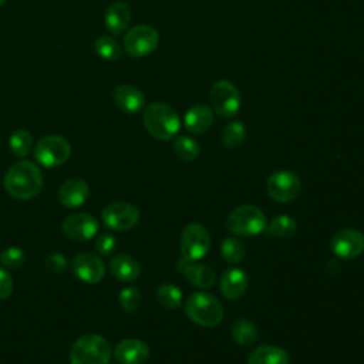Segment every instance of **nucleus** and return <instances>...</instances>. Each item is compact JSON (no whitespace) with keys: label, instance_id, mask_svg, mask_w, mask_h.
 <instances>
[{"label":"nucleus","instance_id":"f257e3e1","mask_svg":"<svg viewBox=\"0 0 364 364\" xmlns=\"http://www.w3.org/2000/svg\"><path fill=\"white\" fill-rule=\"evenodd\" d=\"M44 179L38 165L28 159H21L13 164L4 178L3 186L6 192L18 200H30L41 192Z\"/></svg>","mask_w":364,"mask_h":364},{"label":"nucleus","instance_id":"f03ea898","mask_svg":"<svg viewBox=\"0 0 364 364\" xmlns=\"http://www.w3.org/2000/svg\"><path fill=\"white\" fill-rule=\"evenodd\" d=\"M142 122L145 129L161 141L172 139L181 128L178 112L171 105L161 101L152 102L144 109Z\"/></svg>","mask_w":364,"mask_h":364},{"label":"nucleus","instance_id":"7ed1b4c3","mask_svg":"<svg viewBox=\"0 0 364 364\" xmlns=\"http://www.w3.org/2000/svg\"><path fill=\"white\" fill-rule=\"evenodd\" d=\"M185 313L202 327H215L223 318V306L212 293L195 291L185 301Z\"/></svg>","mask_w":364,"mask_h":364},{"label":"nucleus","instance_id":"20e7f679","mask_svg":"<svg viewBox=\"0 0 364 364\" xmlns=\"http://www.w3.org/2000/svg\"><path fill=\"white\" fill-rule=\"evenodd\" d=\"M112 355L109 343L98 334H85L74 341L70 348L71 364H108Z\"/></svg>","mask_w":364,"mask_h":364},{"label":"nucleus","instance_id":"39448f33","mask_svg":"<svg viewBox=\"0 0 364 364\" xmlns=\"http://www.w3.org/2000/svg\"><path fill=\"white\" fill-rule=\"evenodd\" d=\"M266 225L264 213L255 205L237 206L226 218L228 230L236 236H256L264 232Z\"/></svg>","mask_w":364,"mask_h":364},{"label":"nucleus","instance_id":"423d86ee","mask_svg":"<svg viewBox=\"0 0 364 364\" xmlns=\"http://www.w3.org/2000/svg\"><path fill=\"white\" fill-rule=\"evenodd\" d=\"M34 159L46 168L60 166L71 155V144L61 135H46L34 145Z\"/></svg>","mask_w":364,"mask_h":364},{"label":"nucleus","instance_id":"0eeeda50","mask_svg":"<svg viewBox=\"0 0 364 364\" xmlns=\"http://www.w3.org/2000/svg\"><path fill=\"white\" fill-rule=\"evenodd\" d=\"M159 44L158 30L148 24H139L128 30L124 36L122 46L129 57L141 58L151 54Z\"/></svg>","mask_w":364,"mask_h":364},{"label":"nucleus","instance_id":"6e6552de","mask_svg":"<svg viewBox=\"0 0 364 364\" xmlns=\"http://www.w3.org/2000/svg\"><path fill=\"white\" fill-rule=\"evenodd\" d=\"M209 101L212 109L223 118H232L240 109L239 90L229 80H219L212 85Z\"/></svg>","mask_w":364,"mask_h":364},{"label":"nucleus","instance_id":"1a4fd4ad","mask_svg":"<svg viewBox=\"0 0 364 364\" xmlns=\"http://www.w3.org/2000/svg\"><path fill=\"white\" fill-rule=\"evenodd\" d=\"M101 222L114 232L129 230L139 222V210L129 202H111L102 209Z\"/></svg>","mask_w":364,"mask_h":364},{"label":"nucleus","instance_id":"9d476101","mask_svg":"<svg viewBox=\"0 0 364 364\" xmlns=\"http://www.w3.org/2000/svg\"><path fill=\"white\" fill-rule=\"evenodd\" d=\"M210 249L209 232L199 223H189L181 233V253L185 260L198 262Z\"/></svg>","mask_w":364,"mask_h":364},{"label":"nucleus","instance_id":"9b49d317","mask_svg":"<svg viewBox=\"0 0 364 364\" xmlns=\"http://www.w3.org/2000/svg\"><path fill=\"white\" fill-rule=\"evenodd\" d=\"M267 195L282 203H287L294 200L301 192V181L300 178L287 169L273 172L266 182Z\"/></svg>","mask_w":364,"mask_h":364},{"label":"nucleus","instance_id":"f8f14e48","mask_svg":"<svg viewBox=\"0 0 364 364\" xmlns=\"http://www.w3.org/2000/svg\"><path fill=\"white\" fill-rule=\"evenodd\" d=\"M63 232L71 240H90L98 233V220L85 212H74L63 222Z\"/></svg>","mask_w":364,"mask_h":364},{"label":"nucleus","instance_id":"ddd939ff","mask_svg":"<svg viewBox=\"0 0 364 364\" xmlns=\"http://www.w3.org/2000/svg\"><path fill=\"white\" fill-rule=\"evenodd\" d=\"M71 269L77 279L88 284L100 283L105 276V264L102 259L88 252L75 255L71 262Z\"/></svg>","mask_w":364,"mask_h":364},{"label":"nucleus","instance_id":"4468645a","mask_svg":"<svg viewBox=\"0 0 364 364\" xmlns=\"http://www.w3.org/2000/svg\"><path fill=\"white\" fill-rule=\"evenodd\" d=\"M333 253L344 260H351L364 252V235L357 229H343L331 237Z\"/></svg>","mask_w":364,"mask_h":364},{"label":"nucleus","instance_id":"2eb2a0df","mask_svg":"<svg viewBox=\"0 0 364 364\" xmlns=\"http://www.w3.org/2000/svg\"><path fill=\"white\" fill-rule=\"evenodd\" d=\"M90 195V186L82 178H70L61 183L57 199L58 202L68 209L80 208L85 203Z\"/></svg>","mask_w":364,"mask_h":364},{"label":"nucleus","instance_id":"dca6fc26","mask_svg":"<svg viewBox=\"0 0 364 364\" xmlns=\"http://www.w3.org/2000/svg\"><path fill=\"white\" fill-rule=\"evenodd\" d=\"M114 357L119 364H144L149 358V347L141 340L127 338L115 346Z\"/></svg>","mask_w":364,"mask_h":364},{"label":"nucleus","instance_id":"f3484780","mask_svg":"<svg viewBox=\"0 0 364 364\" xmlns=\"http://www.w3.org/2000/svg\"><path fill=\"white\" fill-rule=\"evenodd\" d=\"M112 101L122 112L136 114L145 105V95L139 88L129 84H122L115 87L112 91Z\"/></svg>","mask_w":364,"mask_h":364},{"label":"nucleus","instance_id":"a211bd4d","mask_svg":"<svg viewBox=\"0 0 364 364\" xmlns=\"http://www.w3.org/2000/svg\"><path fill=\"white\" fill-rule=\"evenodd\" d=\"M247 274L237 267H230L225 270L219 279L220 293L229 300H236L242 297L247 289Z\"/></svg>","mask_w":364,"mask_h":364},{"label":"nucleus","instance_id":"6ab92c4d","mask_svg":"<svg viewBox=\"0 0 364 364\" xmlns=\"http://www.w3.org/2000/svg\"><path fill=\"white\" fill-rule=\"evenodd\" d=\"M178 266L185 279L198 289H209L216 280L215 272L206 264L183 259L182 262H179Z\"/></svg>","mask_w":364,"mask_h":364},{"label":"nucleus","instance_id":"aec40b11","mask_svg":"<svg viewBox=\"0 0 364 364\" xmlns=\"http://www.w3.org/2000/svg\"><path fill=\"white\" fill-rule=\"evenodd\" d=\"M111 274L119 282H135L141 274L139 262L131 255H117L109 262Z\"/></svg>","mask_w":364,"mask_h":364},{"label":"nucleus","instance_id":"412c9836","mask_svg":"<svg viewBox=\"0 0 364 364\" xmlns=\"http://www.w3.org/2000/svg\"><path fill=\"white\" fill-rule=\"evenodd\" d=\"M213 122V109L205 104H198L191 107L185 117L183 124L186 129L192 134H203L209 129Z\"/></svg>","mask_w":364,"mask_h":364},{"label":"nucleus","instance_id":"4be33fe9","mask_svg":"<svg viewBox=\"0 0 364 364\" xmlns=\"http://www.w3.org/2000/svg\"><path fill=\"white\" fill-rule=\"evenodd\" d=\"M131 7L125 1H115L112 3L104 16L105 28L111 34H121L131 21Z\"/></svg>","mask_w":364,"mask_h":364},{"label":"nucleus","instance_id":"5701e85b","mask_svg":"<svg viewBox=\"0 0 364 364\" xmlns=\"http://www.w3.org/2000/svg\"><path fill=\"white\" fill-rule=\"evenodd\" d=\"M247 364H290V355L280 347L260 346L250 353Z\"/></svg>","mask_w":364,"mask_h":364},{"label":"nucleus","instance_id":"b1692460","mask_svg":"<svg viewBox=\"0 0 364 364\" xmlns=\"http://www.w3.org/2000/svg\"><path fill=\"white\" fill-rule=\"evenodd\" d=\"M297 230V223L291 216L287 215H280L273 218L264 228V233L270 237H280L286 239L290 237L296 233Z\"/></svg>","mask_w":364,"mask_h":364},{"label":"nucleus","instance_id":"393cba45","mask_svg":"<svg viewBox=\"0 0 364 364\" xmlns=\"http://www.w3.org/2000/svg\"><path fill=\"white\" fill-rule=\"evenodd\" d=\"M230 336L240 346H252L257 340V328L252 321L239 318L230 326Z\"/></svg>","mask_w":364,"mask_h":364},{"label":"nucleus","instance_id":"a878e982","mask_svg":"<svg viewBox=\"0 0 364 364\" xmlns=\"http://www.w3.org/2000/svg\"><path fill=\"white\" fill-rule=\"evenodd\" d=\"M156 300L162 307L173 310L182 303V291L172 283H164L156 289Z\"/></svg>","mask_w":364,"mask_h":364},{"label":"nucleus","instance_id":"bb28decb","mask_svg":"<svg viewBox=\"0 0 364 364\" xmlns=\"http://www.w3.org/2000/svg\"><path fill=\"white\" fill-rule=\"evenodd\" d=\"M173 152H175V155L181 161L191 162V161H195L199 156L200 146H199V144L193 138L182 135V136H178L175 139V142H173Z\"/></svg>","mask_w":364,"mask_h":364},{"label":"nucleus","instance_id":"cd10ccee","mask_svg":"<svg viewBox=\"0 0 364 364\" xmlns=\"http://www.w3.org/2000/svg\"><path fill=\"white\" fill-rule=\"evenodd\" d=\"M94 50L95 53L108 61H114L121 58L122 55V48L118 44V41L111 37V36H100L95 43H94Z\"/></svg>","mask_w":364,"mask_h":364},{"label":"nucleus","instance_id":"c85d7f7f","mask_svg":"<svg viewBox=\"0 0 364 364\" xmlns=\"http://www.w3.org/2000/svg\"><path fill=\"white\" fill-rule=\"evenodd\" d=\"M9 146L16 156L23 158L33 148V136L27 129L18 128L11 132V135L9 138Z\"/></svg>","mask_w":364,"mask_h":364},{"label":"nucleus","instance_id":"c756f323","mask_svg":"<svg viewBox=\"0 0 364 364\" xmlns=\"http://www.w3.org/2000/svg\"><path fill=\"white\" fill-rule=\"evenodd\" d=\"M246 138V127L240 121H232L222 129L220 139L228 148H237Z\"/></svg>","mask_w":364,"mask_h":364},{"label":"nucleus","instance_id":"7c9ffc66","mask_svg":"<svg viewBox=\"0 0 364 364\" xmlns=\"http://www.w3.org/2000/svg\"><path fill=\"white\" fill-rule=\"evenodd\" d=\"M220 255L225 262L237 264L245 260L246 249L240 240H237L235 237H226V239H223V242L220 245Z\"/></svg>","mask_w":364,"mask_h":364},{"label":"nucleus","instance_id":"2f4dec72","mask_svg":"<svg viewBox=\"0 0 364 364\" xmlns=\"http://www.w3.org/2000/svg\"><path fill=\"white\" fill-rule=\"evenodd\" d=\"M119 304L122 307L124 311L127 313H135L141 304V300H142V294L139 291V289L134 287V286H129V287H125L121 290L119 293Z\"/></svg>","mask_w":364,"mask_h":364},{"label":"nucleus","instance_id":"473e14b6","mask_svg":"<svg viewBox=\"0 0 364 364\" xmlns=\"http://www.w3.org/2000/svg\"><path fill=\"white\" fill-rule=\"evenodd\" d=\"M0 263L7 269H20L26 263V253L20 247H7L0 255Z\"/></svg>","mask_w":364,"mask_h":364},{"label":"nucleus","instance_id":"72a5a7b5","mask_svg":"<svg viewBox=\"0 0 364 364\" xmlns=\"http://www.w3.org/2000/svg\"><path fill=\"white\" fill-rule=\"evenodd\" d=\"M117 247V239L112 233L104 232L100 233L95 239V250L98 252L100 256H109L114 253Z\"/></svg>","mask_w":364,"mask_h":364},{"label":"nucleus","instance_id":"f704fd0d","mask_svg":"<svg viewBox=\"0 0 364 364\" xmlns=\"http://www.w3.org/2000/svg\"><path fill=\"white\" fill-rule=\"evenodd\" d=\"M44 264H46V269L48 272L60 274V273H64L67 270L68 260L63 253H51L46 257Z\"/></svg>","mask_w":364,"mask_h":364},{"label":"nucleus","instance_id":"c9c22d12","mask_svg":"<svg viewBox=\"0 0 364 364\" xmlns=\"http://www.w3.org/2000/svg\"><path fill=\"white\" fill-rule=\"evenodd\" d=\"M13 287H14V283H13L11 274L6 269L0 267V300L7 299L11 294Z\"/></svg>","mask_w":364,"mask_h":364},{"label":"nucleus","instance_id":"e433bc0d","mask_svg":"<svg viewBox=\"0 0 364 364\" xmlns=\"http://www.w3.org/2000/svg\"><path fill=\"white\" fill-rule=\"evenodd\" d=\"M4 1H6V0H0V6H1Z\"/></svg>","mask_w":364,"mask_h":364}]
</instances>
